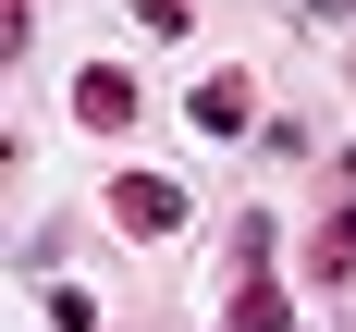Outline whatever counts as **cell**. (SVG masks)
Wrapping results in <instances>:
<instances>
[{
    "instance_id": "obj_2",
    "label": "cell",
    "mask_w": 356,
    "mask_h": 332,
    "mask_svg": "<svg viewBox=\"0 0 356 332\" xmlns=\"http://www.w3.org/2000/svg\"><path fill=\"white\" fill-rule=\"evenodd\" d=\"M74 111H86L99 136H123V123H136V74H123V62H86V74H74Z\"/></svg>"
},
{
    "instance_id": "obj_3",
    "label": "cell",
    "mask_w": 356,
    "mask_h": 332,
    "mask_svg": "<svg viewBox=\"0 0 356 332\" xmlns=\"http://www.w3.org/2000/svg\"><path fill=\"white\" fill-rule=\"evenodd\" d=\"M184 111H197V136H246V111H258V86H246V74H209V86H197Z\"/></svg>"
},
{
    "instance_id": "obj_1",
    "label": "cell",
    "mask_w": 356,
    "mask_h": 332,
    "mask_svg": "<svg viewBox=\"0 0 356 332\" xmlns=\"http://www.w3.org/2000/svg\"><path fill=\"white\" fill-rule=\"evenodd\" d=\"M111 221H123V234H172V221H184V184L172 173H123V184H111Z\"/></svg>"
},
{
    "instance_id": "obj_6",
    "label": "cell",
    "mask_w": 356,
    "mask_h": 332,
    "mask_svg": "<svg viewBox=\"0 0 356 332\" xmlns=\"http://www.w3.org/2000/svg\"><path fill=\"white\" fill-rule=\"evenodd\" d=\"M320 271H356V210H332V221H320Z\"/></svg>"
},
{
    "instance_id": "obj_4",
    "label": "cell",
    "mask_w": 356,
    "mask_h": 332,
    "mask_svg": "<svg viewBox=\"0 0 356 332\" xmlns=\"http://www.w3.org/2000/svg\"><path fill=\"white\" fill-rule=\"evenodd\" d=\"M295 320V308H283V295H270V283H258V271H234V332H283Z\"/></svg>"
},
{
    "instance_id": "obj_5",
    "label": "cell",
    "mask_w": 356,
    "mask_h": 332,
    "mask_svg": "<svg viewBox=\"0 0 356 332\" xmlns=\"http://www.w3.org/2000/svg\"><path fill=\"white\" fill-rule=\"evenodd\" d=\"M123 13H136L147 37H184V25H197V0H123Z\"/></svg>"
}]
</instances>
